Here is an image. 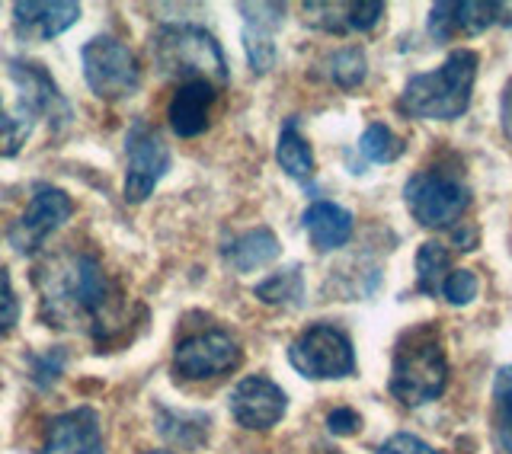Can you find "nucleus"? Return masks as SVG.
I'll return each mask as SVG.
<instances>
[{
	"instance_id": "nucleus-1",
	"label": "nucleus",
	"mask_w": 512,
	"mask_h": 454,
	"mask_svg": "<svg viewBox=\"0 0 512 454\" xmlns=\"http://www.w3.org/2000/svg\"><path fill=\"white\" fill-rule=\"evenodd\" d=\"M36 288L48 327L80 330L93 339H103L119 327L122 291L87 250L48 256L36 269Z\"/></svg>"
},
{
	"instance_id": "nucleus-2",
	"label": "nucleus",
	"mask_w": 512,
	"mask_h": 454,
	"mask_svg": "<svg viewBox=\"0 0 512 454\" xmlns=\"http://www.w3.org/2000/svg\"><path fill=\"white\" fill-rule=\"evenodd\" d=\"M477 52L471 48H455L442 61L439 71L413 74L400 93L397 109L407 119H432V122H452L464 116L471 106V90L477 77Z\"/></svg>"
},
{
	"instance_id": "nucleus-3",
	"label": "nucleus",
	"mask_w": 512,
	"mask_h": 454,
	"mask_svg": "<svg viewBox=\"0 0 512 454\" xmlns=\"http://www.w3.org/2000/svg\"><path fill=\"white\" fill-rule=\"evenodd\" d=\"M448 359L436 327H413L397 339L388 391L404 407H423L445 394Z\"/></svg>"
},
{
	"instance_id": "nucleus-4",
	"label": "nucleus",
	"mask_w": 512,
	"mask_h": 454,
	"mask_svg": "<svg viewBox=\"0 0 512 454\" xmlns=\"http://www.w3.org/2000/svg\"><path fill=\"white\" fill-rule=\"evenodd\" d=\"M7 68L16 84V112L10 116V132H7L4 144H0V154L13 157L23 148V141L29 138V132L36 128L39 119H48L52 128H58L71 119V106L61 96L52 74H48L39 61L10 58Z\"/></svg>"
},
{
	"instance_id": "nucleus-5",
	"label": "nucleus",
	"mask_w": 512,
	"mask_h": 454,
	"mask_svg": "<svg viewBox=\"0 0 512 454\" xmlns=\"http://www.w3.org/2000/svg\"><path fill=\"white\" fill-rule=\"evenodd\" d=\"M154 61L157 71L167 77L186 80H208V84H224L228 80V61L218 39L202 26H160L154 36Z\"/></svg>"
},
{
	"instance_id": "nucleus-6",
	"label": "nucleus",
	"mask_w": 512,
	"mask_h": 454,
	"mask_svg": "<svg viewBox=\"0 0 512 454\" xmlns=\"http://www.w3.org/2000/svg\"><path fill=\"white\" fill-rule=\"evenodd\" d=\"M288 362L311 381H336L356 371L352 339L333 323H314L288 346Z\"/></svg>"
},
{
	"instance_id": "nucleus-7",
	"label": "nucleus",
	"mask_w": 512,
	"mask_h": 454,
	"mask_svg": "<svg viewBox=\"0 0 512 454\" xmlns=\"http://www.w3.org/2000/svg\"><path fill=\"white\" fill-rule=\"evenodd\" d=\"M404 199L410 215L423 227H448L455 224L471 205V189L455 173L420 170L404 186Z\"/></svg>"
},
{
	"instance_id": "nucleus-8",
	"label": "nucleus",
	"mask_w": 512,
	"mask_h": 454,
	"mask_svg": "<svg viewBox=\"0 0 512 454\" xmlns=\"http://www.w3.org/2000/svg\"><path fill=\"white\" fill-rule=\"evenodd\" d=\"M80 64H84L87 87L100 96V100H125L138 90V61L132 48L122 45L112 36H96L84 45L80 52Z\"/></svg>"
},
{
	"instance_id": "nucleus-9",
	"label": "nucleus",
	"mask_w": 512,
	"mask_h": 454,
	"mask_svg": "<svg viewBox=\"0 0 512 454\" xmlns=\"http://www.w3.org/2000/svg\"><path fill=\"white\" fill-rule=\"evenodd\" d=\"M170 170V148L157 128L135 122L125 135V199L138 205L154 192Z\"/></svg>"
},
{
	"instance_id": "nucleus-10",
	"label": "nucleus",
	"mask_w": 512,
	"mask_h": 454,
	"mask_svg": "<svg viewBox=\"0 0 512 454\" xmlns=\"http://www.w3.org/2000/svg\"><path fill=\"white\" fill-rule=\"evenodd\" d=\"M71 215H74V202L68 192H61L58 186H36L26 212L16 218L10 231V247L23 256L39 253L48 234H55Z\"/></svg>"
},
{
	"instance_id": "nucleus-11",
	"label": "nucleus",
	"mask_w": 512,
	"mask_h": 454,
	"mask_svg": "<svg viewBox=\"0 0 512 454\" xmlns=\"http://www.w3.org/2000/svg\"><path fill=\"white\" fill-rule=\"evenodd\" d=\"M240 365V346L224 330H205L186 336L173 349V371L189 381L221 378Z\"/></svg>"
},
{
	"instance_id": "nucleus-12",
	"label": "nucleus",
	"mask_w": 512,
	"mask_h": 454,
	"mask_svg": "<svg viewBox=\"0 0 512 454\" xmlns=\"http://www.w3.org/2000/svg\"><path fill=\"white\" fill-rule=\"evenodd\" d=\"M512 26V0L506 4H487V0H464V4H432L429 10V36L436 42H452V36L464 32V36H474V32H484L490 26Z\"/></svg>"
},
{
	"instance_id": "nucleus-13",
	"label": "nucleus",
	"mask_w": 512,
	"mask_h": 454,
	"mask_svg": "<svg viewBox=\"0 0 512 454\" xmlns=\"http://www.w3.org/2000/svg\"><path fill=\"white\" fill-rule=\"evenodd\" d=\"M288 410V397L285 391L263 375H250L244 381H237L231 391V413L244 429L263 432L272 429L285 416Z\"/></svg>"
},
{
	"instance_id": "nucleus-14",
	"label": "nucleus",
	"mask_w": 512,
	"mask_h": 454,
	"mask_svg": "<svg viewBox=\"0 0 512 454\" xmlns=\"http://www.w3.org/2000/svg\"><path fill=\"white\" fill-rule=\"evenodd\" d=\"M39 454H106L103 426L93 407H77L48 419Z\"/></svg>"
},
{
	"instance_id": "nucleus-15",
	"label": "nucleus",
	"mask_w": 512,
	"mask_h": 454,
	"mask_svg": "<svg viewBox=\"0 0 512 454\" xmlns=\"http://www.w3.org/2000/svg\"><path fill=\"white\" fill-rule=\"evenodd\" d=\"M80 16V4L74 0H20L13 4L16 36L23 42H48L71 29Z\"/></svg>"
},
{
	"instance_id": "nucleus-16",
	"label": "nucleus",
	"mask_w": 512,
	"mask_h": 454,
	"mask_svg": "<svg viewBox=\"0 0 512 454\" xmlns=\"http://www.w3.org/2000/svg\"><path fill=\"white\" fill-rule=\"evenodd\" d=\"M304 20L308 26H317L324 32H333V36H349V32H368L381 23L384 16V4L381 0H352V4H336V0H327V4H304Z\"/></svg>"
},
{
	"instance_id": "nucleus-17",
	"label": "nucleus",
	"mask_w": 512,
	"mask_h": 454,
	"mask_svg": "<svg viewBox=\"0 0 512 454\" xmlns=\"http://www.w3.org/2000/svg\"><path fill=\"white\" fill-rule=\"evenodd\" d=\"M218 100V87L208 80H186V84L173 93L167 119L170 128L180 138H196L202 135L208 122H212V106Z\"/></svg>"
},
{
	"instance_id": "nucleus-18",
	"label": "nucleus",
	"mask_w": 512,
	"mask_h": 454,
	"mask_svg": "<svg viewBox=\"0 0 512 454\" xmlns=\"http://www.w3.org/2000/svg\"><path fill=\"white\" fill-rule=\"evenodd\" d=\"M237 10L244 13L247 58H250L256 74H266L272 68V61H276V42H272V32L282 26L285 7L282 4H240Z\"/></svg>"
},
{
	"instance_id": "nucleus-19",
	"label": "nucleus",
	"mask_w": 512,
	"mask_h": 454,
	"mask_svg": "<svg viewBox=\"0 0 512 454\" xmlns=\"http://www.w3.org/2000/svg\"><path fill=\"white\" fill-rule=\"evenodd\" d=\"M301 224H304V231H308L314 250H320V253L340 250L343 243L349 240V234H352V215L346 212L343 205L324 202V199L308 205V212H304Z\"/></svg>"
},
{
	"instance_id": "nucleus-20",
	"label": "nucleus",
	"mask_w": 512,
	"mask_h": 454,
	"mask_svg": "<svg viewBox=\"0 0 512 454\" xmlns=\"http://www.w3.org/2000/svg\"><path fill=\"white\" fill-rule=\"evenodd\" d=\"M208 429H212V416L208 413L157 407V432L170 448L199 451L208 442Z\"/></svg>"
},
{
	"instance_id": "nucleus-21",
	"label": "nucleus",
	"mask_w": 512,
	"mask_h": 454,
	"mask_svg": "<svg viewBox=\"0 0 512 454\" xmlns=\"http://www.w3.org/2000/svg\"><path fill=\"white\" fill-rule=\"evenodd\" d=\"M279 240L269 227H253V231L240 234L231 247H224V259L237 269V272H253L260 266H269L272 259L279 256Z\"/></svg>"
},
{
	"instance_id": "nucleus-22",
	"label": "nucleus",
	"mask_w": 512,
	"mask_h": 454,
	"mask_svg": "<svg viewBox=\"0 0 512 454\" xmlns=\"http://www.w3.org/2000/svg\"><path fill=\"white\" fill-rule=\"evenodd\" d=\"M276 160H279V167L288 176H292V180L311 183V176H314V154H311V144L301 138L295 119H288L282 125L279 144H276Z\"/></svg>"
},
{
	"instance_id": "nucleus-23",
	"label": "nucleus",
	"mask_w": 512,
	"mask_h": 454,
	"mask_svg": "<svg viewBox=\"0 0 512 454\" xmlns=\"http://www.w3.org/2000/svg\"><path fill=\"white\" fill-rule=\"evenodd\" d=\"M493 448L512 454V365L496 371L493 381Z\"/></svg>"
},
{
	"instance_id": "nucleus-24",
	"label": "nucleus",
	"mask_w": 512,
	"mask_h": 454,
	"mask_svg": "<svg viewBox=\"0 0 512 454\" xmlns=\"http://www.w3.org/2000/svg\"><path fill=\"white\" fill-rule=\"evenodd\" d=\"M448 266H452V253H448L442 243L426 240L423 247L416 250V291H420V295H439Z\"/></svg>"
},
{
	"instance_id": "nucleus-25",
	"label": "nucleus",
	"mask_w": 512,
	"mask_h": 454,
	"mask_svg": "<svg viewBox=\"0 0 512 454\" xmlns=\"http://www.w3.org/2000/svg\"><path fill=\"white\" fill-rule=\"evenodd\" d=\"M256 298L263 304H292L301 307L304 304V272L301 266H288L282 272H272L266 282H260L253 288Z\"/></svg>"
},
{
	"instance_id": "nucleus-26",
	"label": "nucleus",
	"mask_w": 512,
	"mask_h": 454,
	"mask_svg": "<svg viewBox=\"0 0 512 454\" xmlns=\"http://www.w3.org/2000/svg\"><path fill=\"white\" fill-rule=\"evenodd\" d=\"M407 151V144L400 141L384 122H372L359 138V154L368 164H394V160Z\"/></svg>"
},
{
	"instance_id": "nucleus-27",
	"label": "nucleus",
	"mask_w": 512,
	"mask_h": 454,
	"mask_svg": "<svg viewBox=\"0 0 512 454\" xmlns=\"http://www.w3.org/2000/svg\"><path fill=\"white\" fill-rule=\"evenodd\" d=\"M330 77H333V84L336 87H343V90H356L365 74H368V61H365V52L362 48H340L333 58H330Z\"/></svg>"
},
{
	"instance_id": "nucleus-28",
	"label": "nucleus",
	"mask_w": 512,
	"mask_h": 454,
	"mask_svg": "<svg viewBox=\"0 0 512 454\" xmlns=\"http://www.w3.org/2000/svg\"><path fill=\"white\" fill-rule=\"evenodd\" d=\"M64 362H68L64 349H48V352L29 355V378L36 381L39 387H52L61 378Z\"/></svg>"
},
{
	"instance_id": "nucleus-29",
	"label": "nucleus",
	"mask_w": 512,
	"mask_h": 454,
	"mask_svg": "<svg viewBox=\"0 0 512 454\" xmlns=\"http://www.w3.org/2000/svg\"><path fill=\"white\" fill-rule=\"evenodd\" d=\"M477 288H480V282H477V275L471 269H455V272L445 275L442 295H445L448 304H458L461 307V304H468V301L477 298Z\"/></svg>"
},
{
	"instance_id": "nucleus-30",
	"label": "nucleus",
	"mask_w": 512,
	"mask_h": 454,
	"mask_svg": "<svg viewBox=\"0 0 512 454\" xmlns=\"http://www.w3.org/2000/svg\"><path fill=\"white\" fill-rule=\"evenodd\" d=\"M16 320H20V298H16L7 269H0V339L16 327Z\"/></svg>"
},
{
	"instance_id": "nucleus-31",
	"label": "nucleus",
	"mask_w": 512,
	"mask_h": 454,
	"mask_svg": "<svg viewBox=\"0 0 512 454\" xmlns=\"http://www.w3.org/2000/svg\"><path fill=\"white\" fill-rule=\"evenodd\" d=\"M378 454H439V451L432 445H426L423 439H416V435H410V432H397L378 448Z\"/></svg>"
},
{
	"instance_id": "nucleus-32",
	"label": "nucleus",
	"mask_w": 512,
	"mask_h": 454,
	"mask_svg": "<svg viewBox=\"0 0 512 454\" xmlns=\"http://www.w3.org/2000/svg\"><path fill=\"white\" fill-rule=\"evenodd\" d=\"M327 429L333 435H356L362 429V416L356 410H349V407H336L327 416Z\"/></svg>"
},
{
	"instance_id": "nucleus-33",
	"label": "nucleus",
	"mask_w": 512,
	"mask_h": 454,
	"mask_svg": "<svg viewBox=\"0 0 512 454\" xmlns=\"http://www.w3.org/2000/svg\"><path fill=\"white\" fill-rule=\"evenodd\" d=\"M500 125H503V135L512 141V80L503 87V96H500Z\"/></svg>"
},
{
	"instance_id": "nucleus-34",
	"label": "nucleus",
	"mask_w": 512,
	"mask_h": 454,
	"mask_svg": "<svg viewBox=\"0 0 512 454\" xmlns=\"http://www.w3.org/2000/svg\"><path fill=\"white\" fill-rule=\"evenodd\" d=\"M455 243H458V250H474L477 247V231H474V227H468V231H458Z\"/></svg>"
},
{
	"instance_id": "nucleus-35",
	"label": "nucleus",
	"mask_w": 512,
	"mask_h": 454,
	"mask_svg": "<svg viewBox=\"0 0 512 454\" xmlns=\"http://www.w3.org/2000/svg\"><path fill=\"white\" fill-rule=\"evenodd\" d=\"M7 132H10V116L4 112V103H0V144H4Z\"/></svg>"
},
{
	"instance_id": "nucleus-36",
	"label": "nucleus",
	"mask_w": 512,
	"mask_h": 454,
	"mask_svg": "<svg viewBox=\"0 0 512 454\" xmlns=\"http://www.w3.org/2000/svg\"><path fill=\"white\" fill-rule=\"evenodd\" d=\"M148 454H173V451H148Z\"/></svg>"
}]
</instances>
